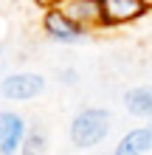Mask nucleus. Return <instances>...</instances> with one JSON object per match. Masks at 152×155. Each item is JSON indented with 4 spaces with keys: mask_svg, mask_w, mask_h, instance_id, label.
<instances>
[{
    "mask_svg": "<svg viewBox=\"0 0 152 155\" xmlns=\"http://www.w3.org/2000/svg\"><path fill=\"white\" fill-rule=\"evenodd\" d=\"M57 79L62 82V85H76L79 74H76L73 68H62V71H57Z\"/></svg>",
    "mask_w": 152,
    "mask_h": 155,
    "instance_id": "9d476101",
    "label": "nucleus"
},
{
    "mask_svg": "<svg viewBox=\"0 0 152 155\" xmlns=\"http://www.w3.org/2000/svg\"><path fill=\"white\" fill-rule=\"evenodd\" d=\"M40 23H42L45 37L53 40V42H62V45L85 40L87 31H90V28H85V25H79L59 3H42V20Z\"/></svg>",
    "mask_w": 152,
    "mask_h": 155,
    "instance_id": "f03ea898",
    "label": "nucleus"
},
{
    "mask_svg": "<svg viewBox=\"0 0 152 155\" xmlns=\"http://www.w3.org/2000/svg\"><path fill=\"white\" fill-rule=\"evenodd\" d=\"M59 6L85 28H96L99 25V0H62Z\"/></svg>",
    "mask_w": 152,
    "mask_h": 155,
    "instance_id": "0eeeda50",
    "label": "nucleus"
},
{
    "mask_svg": "<svg viewBox=\"0 0 152 155\" xmlns=\"http://www.w3.org/2000/svg\"><path fill=\"white\" fill-rule=\"evenodd\" d=\"M124 107L130 116L138 118H149L152 121V85H141L124 93Z\"/></svg>",
    "mask_w": 152,
    "mask_h": 155,
    "instance_id": "6e6552de",
    "label": "nucleus"
},
{
    "mask_svg": "<svg viewBox=\"0 0 152 155\" xmlns=\"http://www.w3.org/2000/svg\"><path fill=\"white\" fill-rule=\"evenodd\" d=\"M28 133L25 118L14 110H0V155H20Z\"/></svg>",
    "mask_w": 152,
    "mask_h": 155,
    "instance_id": "20e7f679",
    "label": "nucleus"
},
{
    "mask_svg": "<svg viewBox=\"0 0 152 155\" xmlns=\"http://www.w3.org/2000/svg\"><path fill=\"white\" fill-rule=\"evenodd\" d=\"M149 130H152V121H149Z\"/></svg>",
    "mask_w": 152,
    "mask_h": 155,
    "instance_id": "9b49d317",
    "label": "nucleus"
},
{
    "mask_svg": "<svg viewBox=\"0 0 152 155\" xmlns=\"http://www.w3.org/2000/svg\"><path fill=\"white\" fill-rule=\"evenodd\" d=\"M45 90V79L40 74H8L0 82V93L8 102H28Z\"/></svg>",
    "mask_w": 152,
    "mask_h": 155,
    "instance_id": "39448f33",
    "label": "nucleus"
},
{
    "mask_svg": "<svg viewBox=\"0 0 152 155\" xmlns=\"http://www.w3.org/2000/svg\"><path fill=\"white\" fill-rule=\"evenodd\" d=\"M48 147V133L40 121H31L28 133H25V141H23V152L20 155H45Z\"/></svg>",
    "mask_w": 152,
    "mask_h": 155,
    "instance_id": "1a4fd4ad",
    "label": "nucleus"
},
{
    "mask_svg": "<svg viewBox=\"0 0 152 155\" xmlns=\"http://www.w3.org/2000/svg\"><path fill=\"white\" fill-rule=\"evenodd\" d=\"M152 12L149 0H99V25L96 28H115V25L135 23Z\"/></svg>",
    "mask_w": 152,
    "mask_h": 155,
    "instance_id": "7ed1b4c3",
    "label": "nucleus"
},
{
    "mask_svg": "<svg viewBox=\"0 0 152 155\" xmlns=\"http://www.w3.org/2000/svg\"><path fill=\"white\" fill-rule=\"evenodd\" d=\"M152 150V130L147 127H135L127 135H121V141L115 144L113 155H147Z\"/></svg>",
    "mask_w": 152,
    "mask_h": 155,
    "instance_id": "423d86ee",
    "label": "nucleus"
},
{
    "mask_svg": "<svg viewBox=\"0 0 152 155\" xmlns=\"http://www.w3.org/2000/svg\"><path fill=\"white\" fill-rule=\"evenodd\" d=\"M107 130H110V113L104 107H85V110H79L70 118L68 135H70V144L73 147L90 150V147L104 141Z\"/></svg>",
    "mask_w": 152,
    "mask_h": 155,
    "instance_id": "f257e3e1",
    "label": "nucleus"
}]
</instances>
